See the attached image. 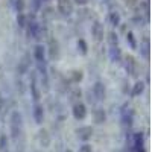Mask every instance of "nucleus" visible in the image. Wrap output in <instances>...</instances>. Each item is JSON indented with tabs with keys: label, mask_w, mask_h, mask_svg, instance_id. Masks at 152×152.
<instances>
[{
	"label": "nucleus",
	"mask_w": 152,
	"mask_h": 152,
	"mask_svg": "<svg viewBox=\"0 0 152 152\" xmlns=\"http://www.w3.org/2000/svg\"><path fill=\"white\" fill-rule=\"evenodd\" d=\"M128 90H129V84L126 79H123V93H128Z\"/></svg>",
	"instance_id": "obj_35"
},
{
	"label": "nucleus",
	"mask_w": 152,
	"mask_h": 152,
	"mask_svg": "<svg viewBox=\"0 0 152 152\" xmlns=\"http://www.w3.org/2000/svg\"><path fill=\"white\" fill-rule=\"evenodd\" d=\"M8 143H9L8 135L6 134H2V135H0V152L8 151Z\"/></svg>",
	"instance_id": "obj_27"
},
{
	"label": "nucleus",
	"mask_w": 152,
	"mask_h": 152,
	"mask_svg": "<svg viewBox=\"0 0 152 152\" xmlns=\"http://www.w3.org/2000/svg\"><path fill=\"white\" fill-rule=\"evenodd\" d=\"M26 34H28L29 38H34V40H41V38H43V28L35 20H31L26 24Z\"/></svg>",
	"instance_id": "obj_2"
},
{
	"label": "nucleus",
	"mask_w": 152,
	"mask_h": 152,
	"mask_svg": "<svg viewBox=\"0 0 152 152\" xmlns=\"http://www.w3.org/2000/svg\"><path fill=\"white\" fill-rule=\"evenodd\" d=\"M108 21H110L111 26L117 28V26H120V24H122V17H120V14H119L117 11H111L110 14H108Z\"/></svg>",
	"instance_id": "obj_18"
},
{
	"label": "nucleus",
	"mask_w": 152,
	"mask_h": 152,
	"mask_svg": "<svg viewBox=\"0 0 152 152\" xmlns=\"http://www.w3.org/2000/svg\"><path fill=\"white\" fill-rule=\"evenodd\" d=\"M5 152H9V151H5Z\"/></svg>",
	"instance_id": "obj_39"
},
{
	"label": "nucleus",
	"mask_w": 152,
	"mask_h": 152,
	"mask_svg": "<svg viewBox=\"0 0 152 152\" xmlns=\"http://www.w3.org/2000/svg\"><path fill=\"white\" fill-rule=\"evenodd\" d=\"M32 116L37 125H41L44 122V107L41 104H35L34 110H32Z\"/></svg>",
	"instance_id": "obj_11"
},
{
	"label": "nucleus",
	"mask_w": 152,
	"mask_h": 152,
	"mask_svg": "<svg viewBox=\"0 0 152 152\" xmlns=\"http://www.w3.org/2000/svg\"><path fill=\"white\" fill-rule=\"evenodd\" d=\"M43 2H49V0H43Z\"/></svg>",
	"instance_id": "obj_37"
},
{
	"label": "nucleus",
	"mask_w": 152,
	"mask_h": 152,
	"mask_svg": "<svg viewBox=\"0 0 152 152\" xmlns=\"http://www.w3.org/2000/svg\"><path fill=\"white\" fill-rule=\"evenodd\" d=\"M107 40H108L110 46H119V35H117L116 32H114V31H111V32L108 34Z\"/></svg>",
	"instance_id": "obj_23"
},
{
	"label": "nucleus",
	"mask_w": 152,
	"mask_h": 152,
	"mask_svg": "<svg viewBox=\"0 0 152 152\" xmlns=\"http://www.w3.org/2000/svg\"><path fill=\"white\" fill-rule=\"evenodd\" d=\"M126 43L129 44L131 49H137V40L132 32H126Z\"/></svg>",
	"instance_id": "obj_25"
},
{
	"label": "nucleus",
	"mask_w": 152,
	"mask_h": 152,
	"mask_svg": "<svg viewBox=\"0 0 152 152\" xmlns=\"http://www.w3.org/2000/svg\"><path fill=\"white\" fill-rule=\"evenodd\" d=\"M72 79H73V82H79L81 79H82V72H73V75H72Z\"/></svg>",
	"instance_id": "obj_30"
},
{
	"label": "nucleus",
	"mask_w": 152,
	"mask_h": 152,
	"mask_svg": "<svg viewBox=\"0 0 152 152\" xmlns=\"http://www.w3.org/2000/svg\"><path fill=\"white\" fill-rule=\"evenodd\" d=\"M34 58L37 62H46V47L43 44H35L34 47Z\"/></svg>",
	"instance_id": "obj_13"
},
{
	"label": "nucleus",
	"mask_w": 152,
	"mask_h": 152,
	"mask_svg": "<svg viewBox=\"0 0 152 152\" xmlns=\"http://www.w3.org/2000/svg\"><path fill=\"white\" fill-rule=\"evenodd\" d=\"M66 152H72V151H66Z\"/></svg>",
	"instance_id": "obj_38"
},
{
	"label": "nucleus",
	"mask_w": 152,
	"mask_h": 152,
	"mask_svg": "<svg viewBox=\"0 0 152 152\" xmlns=\"http://www.w3.org/2000/svg\"><path fill=\"white\" fill-rule=\"evenodd\" d=\"M108 56H110V59H111L113 62H120L122 58H123L120 47H119V46H110V49H108Z\"/></svg>",
	"instance_id": "obj_14"
},
{
	"label": "nucleus",
	"mask_w": 152,
	"mask_h": 152,
	"mask_svg": "<svg viewBox=\"0 0 152 152\" xmlns=\"http://www.w3.org/2000/svg\"><path fill=\"white\" fill-rule=\"evenodd\" d=\"M6 107V97H3V94L0 93V111H3Z\"/></svg>",
	"instance_id": "obj_33"
},
{
	"label": "nucleus",
	"mask_w": 152,
	"mask_h": 152,
	"mask_svg": "<svg viewBox=\"0 0 152 152\" xmlns=\"http://www.w3.org/2000/svg\"><path fill=\"white\" fill-rule=\"evenodd\" d=\"M126 3H128L129 6H134V5L137 3V0H126Z\"/></svg>",
	"instance_id": "obj_36"
},
{
	"label": "nucleus",
	"mask_w": 152,
	"mask_h": 152,
	"mask_svg": "<svg viewBox=\"0 0 152 152\" xmlns=\"http://www.w3.org/2000/svg\"><path fill=\"white\" fill-rule=\"evenodd\" d=\"M49 56L52 59H56L59 56V46L56 40H50L49 41Z\"/></svg>",
	"instance_id": "obj_16"
},
{
	"label": "nucleus",
	"mask_w": 152,
	"mask_h": 152,
	"mask_svg": "<svg viewBox=\"0 0 152 152\" xmlns=\"http://www.w3.org/2000/svg\"><path fill=\"white\" fill-rule=\"evenodd\" d=\"M132 152H145V137L142 132H134L131 137Z\"/></svg>",
	"instance_id": "obj_3"
},
{
	"label": "nucleus",
	"mask_w": 152,
	"mask_h": 152,
	"mask_svg": "<svg viewBox=\"0 0 152 152\" xmlns=\"http://www.w3.org/2000/svg\"><path fill=\"white\" fill-rule=\"evenodd\" d=\"M149 49H151V44H149V38L145 37L142 40V44H140V55L143 56V59H149Z\"/></svg>",
	"instance_id": "obj_17"
},
{
	"label": "nucleus",
	"mask_w": 152,
	"mask_h": 152,
	"mask_svg": "<svg viewBox=\"0 0 152 152\" xmlns=\"http://www.w3.org/2000/svg\"><path fill=\"white\" fill-rule=\"evenodd\" d=\"M143 91H145V82L143 81H137L132 85V88H131V96L132 97H137V96H140Z\"/></svg>",
	"instance_id": "obj_21"
},
{
	"label": "nucleus",
	"mask_w": 152,
	"mask_h": 152,
	"mask_svg": "<svg viewBox=\"0 0 152 152\" xmlns=\"http://www.w3.org/2000/svg\"><path fill=\"white\" fill-rule=\"evenodd\" d=\"M32 6L35 11H40L41 6H43V0H32Z\"/></svg>",
	"instance_id": "obj_31"
},
{
	"label": "nucleus",
	"mask_w": 152,
	"mask_h": 152,
	"mask_svg": "<svg viewBox=\"0 0 152 152\" xmlns=\"http://www.w3.org/2000/svg\"><path fill=\"white\" fill-rule=\"evenodd\" d=\"M72 114L76 120H84L87 117V107L82 102H76V104H73Z\"/></svg>",
	"instance_id": "obj_8"
},
{
	"label": "nucleus",
	"mask_w": 152,
	"mask_h": 152,
	"mask_svg": "<svg viewBox=\"0 0 152 152\" xmlns=\"http://www.w3.org/2000/svg\"><path fill=\"white\" fill-rule=\"evenodd\" d=\"M12 5H14L17 14H21V12L24 11V8H26V3H24V0H12Z\"/></svg>",
	"instance_id": "obj_24"
},
{
	"label": "nucleus",
	"mask_w": 152,
	"mask_h": 152,
	"mask_svg": "<svg viewBox=\"0 0 152 152\" xmlns=\"http://www.w3.org/2000/svg\"><path fill=\"white\" fill-rule=\"evenodd\" d=\"M91 34L94 37L96 41H102L104 37H105V31H104V24L100 21H94L93 26H91Z\"/></svg>",
	"instance_id": "obj_10"
},
{
	"label": "nucleus",
	"mask_w": 152,
	"mask_h": 152,
	"mask_svg": "<svg viewBox=\"0 0 152 152\" xmlns=\"http://www.w3.org/2000/svg\"><path fill=\"white\" fill-rule=\"evenodd\" d=\"M93 96L96 100H104L105 96H107V88H105V84L102 81H96L94 85H93Z\"/></svg>",
	"instance_id": "obj_6"
},
{
	"label": "nucleus",
	"mask_w": 152,
	"mask_h": 152,
	"mask_svg": "<svg viewBox=\"0 0 152 152\" xmlns=\"http://www.w3.org/2000/svg\"><path fill=\"white\" fill-rule=\"evenodd\" d=\"M17 24H18V28H26V24H28V17L24 15V12H21V14H17Z\"/></svg>",
	"instance_id": "obj_26"
},
{
	"label": "nucleus",
	"mask_w": 152,
	"mask_h": 152,
	"mask_svg": "<svg viewBox=\"0 0 152 152\" xmlns=\"http://www.w3.org/2000/svg\"><path fill=\"white\" fill-rule=\"evenodd\" d=\"M29 67H31V56L29 53H26L20 61H18V66H17V73L18 75H24L29 72Z\"/></svg>",
	"instance_id": "obj_12"
},
{
	"label": "nucleus",
	"mask_w": 152,
	"mask_h": 152,
	"mask_svg": "<svg viewBox=\"0 0 152 152\" xmlns=\"http://www.w3.org/2000/svg\"><path fill=\"white\" fill-rule=\"evenodd\" d=\"M132 23H135V26H145V24H146L148 21H146V20H145L142 15H140V17H138V15H135V17L132 18Z\"/></svg>",
	"instance_id": "obj_28"
},
{
	"label": "nucleus",
	"mask_w": 152,
	"mask_h": 152,
	"mask_svg": "<svg viewBox=\"0 0 152 152\" xmlns=\"http://www.w3.org/2000/svg\"><path fill=\"white\" fill-rule=\"evenodd\" d=\"M79 152H93V149H91V146L88 145V143H84V145L79 148Z\"/></svg>",
	"instance_id": "obj_32"
},
{
	"label": "nucleus",
	"mask_w": 152,
	"mask_h": 152,
	"mask_svg": "<svg viewBox=\"0 0 152 152\" xmlns=\"http://www.w3.org/2000/svg\"><path fill=\"white\" fill-rule=\"evenodd\" d=\"M76 47H78V52L81 53V55H87L88 53V44H87V41L84 40V38H79L78 40V43H76Z\"/></svg>",
	"instance_id": "obj_22"
},
{
	"label": "nucleus",
	"mask_w": 152,
	"mask_h": 152,
	"mask_svg": "<svg viewBox=\"0 0 152 152\" xmlns=\"http://www.w3.org/2000/svg\"><path fill=\"white\" fill-rule=\"evenodd\" d=\"M142 6H143V12H145V20L149 21V0H145Z\"/></svg>",
	"instance_id": "obj_29"
},
{
	"label": "nucleus",
	"mask_w": 152,
	"mask_h": 152,
	"mask_svg": "<svg viewBox=\"0 0 152 152\" xmlns=\"http://www.w3.org/2000/svg\"><path fill=\"white\" fill-rule=\"evenodd\" d=\"M76 135H78V138L81 142H84V143H87L88 140L91 138V135H93V128L91 126H79L78 129H76Z\"/></svg>",
	"instance_id": "obj_9"
},
{
	"label": "nucleus",
	"mask_w": 152,
	"mask_h": 152,
	"mask_svg": "<svg viewBox=\"0 0 152 152\" xmlns=\"http://www.w3.org/2000/svg\"><path fill=\"white\" fill-rule=\"evenodd\" d=\"M120 120H122V125L123 126H129L134 123V111L131 108H128V105H125L120 111Z\"/></svg>",
	"instance_id": "obj_4"
},
{
	"label": "nucleus",
	"mask_w": 152,
	"mask_h": 152,
	"mask_svg": "<svg viewBox=\"0 0 152 152\" xmlns=\"http://www.w3.org/2000/svg\"><path fill=\"white\" fill-rule=\"evenodd\" d=\"M38 142H40V145L43 148H49L50 146V135L46 129H41L40 132H38Z\"/></svg>",
	"instance_id": "obj_20"
},
{
	"label": "nucleus",
	"mask_w": 152,
	"mask_h": 152,
	"mask_svg": "<svg viewBox=\"0 0 152 152\" xmlns=\"http://www.w3.org/2000/svg\"><path fill=\"white\" fill-rule=\"evenodd\" d=\"M72 2H73L75 5H78V6H85V5L88 3V0H72Z\"/></svg>",
	"instance_id": "obj_34"
},
{
	"label": "nucleus",
	"mask_w": 152,
	"mask_h": 152,
	"mask_svg": "<svg viewBox=\"0 0 152 152\" xmlns=\"http://www.w3.org/2000/svg\"><path fill=\"white\" fill-rule=\"evenodd\" d=\"M56 8L58 12H61V15H72L73 12V2L72 0H56Z\"/></svg>",
	"instance_id": "obj_5"
},
{
	"label": "nucleus",
	"mask_w": 152,
	"mask_h": 152,
	"mask_svg": "<svg viewBox=\"0 0 152 152\" xmlns=\"http://www.w3.org/2000/svg\"><path fill=\"white\" fill-rule=\"evenodd\" d=\"M93 117H94V122L97 125H102L107 120V113H105L104 108H96L94 113H93Z\"/></svg>",
	"instance_id": "obj_19"
},
{
	"label": "nucleus",
	"mask_w": 152,
	"mask_h": 152,
	"mask_svg": "<svg viewBox=\"0 0 152 152\" xmlns=\"http://www.w3.org/2000/svg\"><path fill=\"white\" fill-rule=\"evenodd\" d=\"M29 88H31V94H32V99L34 102L38 104L41 94H40V88H38V84H37V75L34 72H31V82H29Z\"/></svg>",
	"instance_id": "obj_7"
},
{
	"label": "nucleus",
	"mask_w": 152,
	"mask_h": 152,
	"mask_svg": "<svg viewBox=\"0 0 152 152\" xmlns=\"http://www.w3.org/2000/svg\"><path fill=\"white\" fill-rule=\"evenodd\" d=\"M125 69L131 76H137V62L134 56H126L125 58Z\"/></svg>",
	"instance_id": "obj_15"
},
{
	"label": "nucleus",
	"mask_w": 152,
	"mask_h": 152,
	"mask_svg": "<svg viewBox=\"0 0 152 152\" xmlns=\"http://www.w3.org/2000/svg\"><path fill=\"white\" fill-rule=\"evenodd\" d=\"M9 129H11V137L12 140L17 142L18 138L21 137L23 134V116L18 110L12 111L11 113V119H9Z\"/></svg>",
	"instance_id": "obj_1"
}]
</instances>
